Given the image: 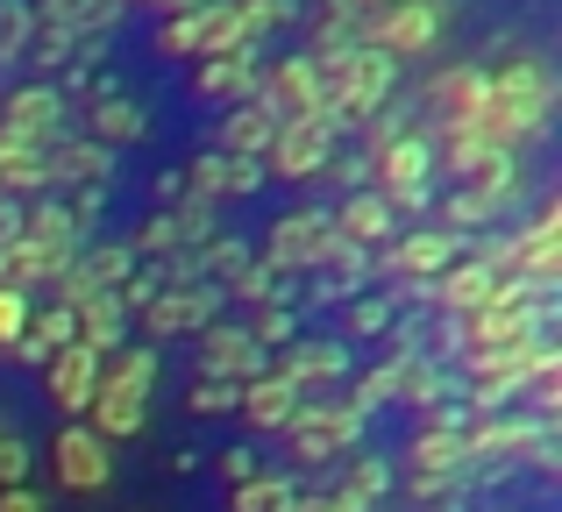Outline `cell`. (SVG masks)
Instances as JSON below:
<instances>
[{"label": "cell", "instance_id": "18", "mask_svg": "<svg viewBox=\"0 0 562 512\" xmlns=\"http://www.w3.org/2000/svg\"><path fill=\"white\" fill-rule=\"evenodd\" d=\"M335 228H342L357 250H378V242H392V200L384 193H371V185H357V193L342 200V214H335Z\"/></svg>", "mask_w": 562, "mask_h": 512}, {"label": "cell", "instance_id": "27", "mask_svg": "<svg viewBox=\"0 0 562 512\" xmlns=\"http://www.w3.org/2000/svg\"><path fill=\"white\" fill-rule=\"evenodd\" d=\"M143 136V114L128 100H100L93 107V143H136Z\"/></svg>", "mask_w": 562, "mask_h": 512}, {"label": "cell", "instance_id": "26", "mask_svg": "<svg viewBox=\"0 0 562 512\" xmlns=\"http://www.w3.org/2000/svg\"><path fill=\"white\" fill-rule=\"evenodd\" d=\"M506 214V200H492V193H477V185H463V193L449 200V214H441V228H484V221H498Z\"/></svg>", "mask_w": 562, "mask_h": 512}, {"label": "cell", "instance_id": "36", "mask_svg": "<svg viewBox=\"0 0 562 512\" xmlns=\"http://www.w3.org/2000/svg\"><path fill=\"white\" fill-rule=\"evenodd\" d=\"M441 463H456V434H427L420 442V470H441Z\"/></svg>", "mask_w": 562, "mask_h": 512}, {"label": "cell", "instance_id": "35", "mask_svg": "<svg viewBox=\"0 0 562 512\" xmlns=\"http://www.w3.org/2000/svg\"><path fill=\"white\" fill-rule=\"evenodd\" d=\"M221 171H228V157H200V164H192V193L214 200L221 193Z\"/></svg>", "mask_w": 562, "mask_h": 512}, {"label": "cell", "instance_id": "9", "mask_svg": "<svg viewBox=\"0 0 562 512\" xmlns=\"http://www.w3.org/2000/svg\"><path fill=\"white\" fill-rule=\"evenodd\" d=\"M484 93H492V71H477V65H456V71H441V79L427 86V100H435V122H441V136H463V128H477V114H484Z\"/></svg>", "mask_w": 562, "mask_h": 512}, {"label": "cell", "instance_id": "17", "mask_svg": "<svg viewBox=\"0 0 562 512\" xmlns=\"http://www.w3.org/2000/svg\"><path fill=\"white\" fill-rule=\"evenodd\" d=\"M257 50H221V57H200V71H192V86H200V100H243L257 93Z\"/></svg>", "mask_w": 562, "mask_h": 512}, {"label": "cell", "instance_id": "41", "mask_svg": "<svg viewBox=\"0 0 562 512\" xmlns=\"http://www.w3.org/2000/svg\"><path fill=\"white\" fill-rule=\"evenodd\" d=\"M228 477L243 485V477H257V463H249V448H228Z\"/></svg>", "mask_w": 562, "mask_h": 512}, {"label": "cell", "instance_id": "21", "mask_svg": "<svg viewBox=\"0 0 562 512\" xmlns=\"http://www.w3.org/2000/svg\"><path fill=\"white\" fill-rule=\"evenodd\" d=\"M22 236L29 242H43V250H50V257H79V214H71V207H57V200H36V207H29L22 214Z\"/></svg>", "mask_w": 562, "mask_h": 512}, {"label": "cell", "instance_id": "38", "mask_svg": "<svg viewBox=\"0 0 562 512\" xmlns=\"http://www.w3.org/2000/svg\"><path fill=\"white\" fill-rule=\"evenodd\" d=\"M22 470H29V448L22 442H0V485H22Z\"/></svg>", "mask_w": 562, "mask_h": 512}, {"label": "cell", "instance_id": "20", "mask_svg": "<svg viewBox=\"0 0 562 512\" xmlns=\"http://www.w3.org/2000/svg\"><path fill=\"white\" fill-rule=\"evenodd\" d=\"M71 320H79V342H86V349H100V356H108V349H122L128 306L114 299V292H93V299H79V306H71Z\"/></svg>", "mask_w": 562, "mask_h": 512}, {"label": "cell", "instance_id": "8", "mask_svg": "<svg viewBox=\"0 0 562 512\" xmlns=\"http://www.w3.org/2000/svg\"><path fill=\"white\" fill-rule=\"evenodd\" d=\"M357 406H328V399H314V406H300V413L285 420L292 428V448H300V463H328L342 442H357Z\"/></svg>", "mask_w": 562, "mask_h": 512}, {"label": "cell", "instance_id": "28", "mask_svg": "<svg viewBox=\"0 0 562 512\" xmlns=\"http://www.w3.org/2000/svg\"><path fill=\"white\" fill-rule=\"evenodd\" d=\"M235 512H292V491L278 477H243L235 485Z\"/></svg>", "mask_w": 562, "mask_h": 512}, {"label": "cell", "instance_id": "13", "mask_svg": "<svg viewBox=\"0 0 562 512\" xmlns=\"http://www.w3.org/2000/svg\"><path fill=\"white\" fill-rule=\"evenodd\" d=\"M371 171H378V193H406V185H427V171H435V143L427 136H384L378 143V157H371Z\"/></svg>", "mask_w": 562, "mask_h": 512}, {"label": "cell", "instance_id": "39", "mask_svg": "<svg viewBox=\"0 0 562 512\" xmlns=\"http://www.w3.org/2000/svg\"><path fill=\"white\" fill-rule=\"evenodd\" d=\"M0 512H43V499L29 485H0Z\"/></svg>", "mask_w": 562, "mask_h": 512}, {"label": "cell", "instance_id": "34", "mask_svg": "<svg viewBox=\"0 0 562 512\" xmlns=\"http://www.w3.org/2000/svg\"><path fill=\"white\" fill-rule=\"evenodd\" d=\"M249 334H257L263 349H271V342H292V314H278V306H263V314H257V328H249Z\"/></svg>", "mask_w": 562, "mask_h": 512}, {"label": "cell", "instance_id": "10", "mask_svg": "<svg viewBox=\"0 0 562 512\" xmlns=\"http://www.w3.org/2000/svg\"><path fill=\"white\" fill-rule=\"evenodd\" d=\"M50 463H57V477H65V491H100L114 477L108 434H93V428H65L50 442Z\"/></svg>", "mask_w": 562, "mask_h": 512}, {"label": "cell", "instance_id": "33", "mask_svg": "<svg viewBox=\"0 0 562 512\" xmlns=\"http://www.w3.org/2000/svg\"><path fill=\"white\" fill-rule=\"evenodd\" d=\"M235 391L243 385H228V377H200L192 385V413H221V406H235Z\"/></svg>", "mask_w": 562, "mask_h": 512}, {"label": "cell", "instance_id": "12", "mask_svg": "<svg viewBox=\"0 0 562 512\" xmlns=\"http://www.w3.org/2000/svg\"><path fill=\"white\" fill-rule=\"evenodd\" d=\"M214 314V285H165L150 306H143V334L165 342V334H186V328H206Z\"/></svg>", "mask_w": 562, "mask_h": 512}, {"label": "cell", "instance_id": "2", "mask_svg": "<svg viewBox=\"0 0 562 512\" xmlns=\"http://www.w3.org/2000/svg\"><path fill=\"white\" fill-rule=\"evenodd\" d=\"M150 377H157V356L150 349H108V363H100V391H93V434H108V442H128V434H143V399H150Z\"/></svg>", "mask_w": 562, "mask_h": 512}, {"label": "cell", "instance_id": "37", "mask_svg": "<svg viewBox=\"0 0 562 512\" xmlns=\"http://www.w3.org/2000/svg\"><path fill=\"white\" fill-rule=\"evenodd\" d=\"M384 8H392V0H335V22H371V14H384Z\"/></svg>", "mask_w": 562, "mask_h": 512}, {"label": "cell", "instance_id": "11", "mask_svg": "<svg viewBox=\"0 0 562 512\" xmlns=\"http://www.w3.org/2000/svg\"><path fill=\"white\" fill-rule=\"evenodd\" d=\"M100 349H86V342H65V349H50V363H43V377H50V399L65 406V413H86L93 406V391H100Z\"/></svg>", "mask_w": 562, "mask_h": 512}, {"label": "cell", "instance_id": "3", "mask_svg": "<svg viewBox=\"0 0 562 512\" xmlns=\"http://www.w3.org/2000/svg\"><path fill=\"white\" fill-rule=\"evenodd\" d=\"M392 65L398 57H384V50H342L335 65H321L328 71V114L335 122H363V114H378L384 107V93H392Z\"/></svg>", "mask_w": 562, "mask_h": 512}, {"label": "cell", "instance_id": "4", "mask_svg": "<svg viewBox=\"0 0 562 512\" xmlns=\"http://www.w3.org/2000/svg\"><path fill=\"white\" fill-rule=\"evenodd\" d=\"M335 164V122L328 114H285L271 128V150H263V171L278 179H314V171Z\"/></svg>", "mask_w": 562, "mask_h": 512}, {"label": "cell", "instance_id": "25", "mask_svg": "<svg viewBox=\"0 0 562 512\" xmlns=\"http://www.w3.org/2000/svg\"><path fill=\"white\" fill-rule=\"evenodd\" d=\"M43 150L36 143H0V193H43Z\"/></svg>", "mask_w": 562, "mask_h": 512}, {"label": "cell", "instance_id": "5", "mask_svg": "<svg viewBox=\"0 0 562 512\" xmlns=\"http://www.w3.org/2000/svg\"><path fill=\"white\" fill-rule=\"evenodd\" d=\"M257 107L278 114V122L285 114H328V71H321V57H285L278 71H257Z\"/></svg>", "mask_w": 562, "mask_h": 512}, {"label": "cell", "instance_id": "19", "mask_svg": "<svg viewBox=\"0 0 562 512\" xmlns=\"http://www.w3.org/2000/svg\"><path fill=\"white\" fill-rule=\"evenodd\" d=\"M0 143H57V93L36 86V93H14L8 100V122H0Z\"/></svg>", "mask_w": 562, "mask_h": 512}, {"label": "cell", "instance_id": "32", "mask_svg": "<svg viewBox=\"0 0 562 512\" xmlns=\"http://www.w3.org/2000/svg\"><path fill=\"white\" fill-rule=\"evenodd\" d=\"M263 185V157H228V171H221V193H257Z\"/></svg>", "mask_w": 562, "mask_h": 512}, {"label": "cell", "instance_id": "15", "mask_svg": "<svg viewBox=\"0 0 562 512\" xmlns=\"http://www.w3.org/2000/svg\"><path fill=\"white\" fill-rule=\"evenodd\" d=\"M492 285H498V271H492V263H477V257H456L441 277H427V299H435L441 314H456V320H463V314H477V306L492 299Z\"/></svg>", "mask_w": 562, "mask_h": 512}, {"label": "cell", "instance_id": "29", "mask_svg": "<svg viewBox=\"0 0 562 512\" xmlns=\"http://www.w3.org/2000/svg\"><path fill=\"white\" fill-rule=\"evenodd\" d=\"M29 334L43 349H65V342H79V320H71V306H43V314H29Z\"/></svg>", "mask_w": 562, "mask_h": 512}, {"label": "cell", "instance_id": "14", "mask_svg": "<svg viewBox=\"0 0 562 512\" xmlns=\"http://www.w3.org/2000/svg\"><path fill=\"white\" fill-rule=\"evenodd\" d=\"M200 363L206 377H228V385H249L263 371V342L249 328H206L200 334Z\"/></svg>", "mask_w": 562, "mask_h": 512}, {"label": "cell", "instance_id": "16", "mask_svg": "<svg viewBox=\"0 0 562 512\" xmlns=\"http://www.w3.org/2000/svg\"><path fill=\"white\" fill-rule=\"evenodd\" d=\"M235 406H243L249 428H285V420L300 413V385H292V377H278V371H257L243 391H235Z\"/></svg>", "mask_w": 562, "mask_h": 512}, {"label": "cell", "instance_id": "30", "mask_svg": "<svg viewBox=\"0 0 562 512\" xmlns=\"http://www.w3.org/2000/svg\"><path fill=\"white\" fill-rule=\"evenodd\" d=\"M179 242H186V221H171V214H157V221L143 228V236L128 242V250H136V257H157V250H179Z\"/></svg>", "mask_w": 562, "mask_h": 512}, {"label": "cell", "instance_id": "1", "mask_svg": "<svg viewBox=\"0 0 562 512\" xmlns=\"http://www.w3.org/2000/svg\"><path fill=\"white\" fill-rule=\"evenodd\" d=\"M549 107H555V79L541 65H506L492 79V93H484V114H477V128L470 136H484V143H520V136H535L541 122H549Z\"/></svg>", "mask_w": 562, "mask_h": 512}, {"label": "cell", "instance_id": "24", "mask_svg": "<svg viewBox=\"0 0 562 512\" xmlns=\"http://www.w3.org/2000/svg\"><path fill=\"white\" fill-rule=\"evenodd\" d=\"M342 342H292L285 349V363H278V377H292V385H328V377H342Z\"/></svg>", "mask_w": 562, "mask_h": 512}, {"label": "cell", "instance_id": "7", "mask_svg": "<svg viewBox=\"0 0 562 512\" xmlns=\"http://www.w3.org/2000/svg\"><path fill=\"white\" fill-rule=\"evenodd\" d=\"M463 257V228H413V236H392L378 257L384 277H441Z\"/></svg>", "mask_w": 562, "mask_h": 512}, {"label": "cell", "instance_id": "31", "mask_svg": "<svg viewBox=\"0 0 562 512\" xmlns=\"http://www.w3.org/2000/svg\"><path fill=\"white\" fill-rule=\"evenodd\" d=\"M22 328H29V292L22 285H0V342H14Z\"/></svg>", "mask_w": 562, "mask_h": 512}, {"label": "cell", "instance_id": "6", "mask_svg": "<svg viewBox=\"0 0 562 512\" xmlns=\"http://www.w3.org/2000/svg\"><path fill=\"white\" fill-rule=\"evenodd\" d=\"M363 36H371V50L384 57H427L441 36V0H392L384 14L363 22Z\"/></svg>", "mask_w": 562, "mask_h": 512}, {"label": "cell", "instance_id": "23", "mask_svg": "<svg viewBox=\"0 0 562 512\" xmlns=\"http://www.w3.org/2000/svg\"><path fill=\"white\" fill-rule=\"evenodd\" d=\"M271 128H278V114H263L257 100H243V107L221 122V157H263L271 150Z\"/></svg>", "mask_w": 562, "mask_h": 512}, {"label": "cell", "instance_id": "42", "mask_svg": "<svg viewBox=\"0 0 562 512\" xmlns=\"http://www.w3.org/2000/svg\"><path fill=\"white\" fill-rule=\"evenodd\" d=\"M165 8H171V14H179V8H200V0H165Z\"/></svg>", "mask_w": 562, "mask_h": 512}, {"label": "cell", "instance_id": "22", "mask_svg": "<svg viewBox=\"0 0 562 512\" xmlns=\"http://www.w3.org/2000/svg\"><path fill=\"white\" fill-rule=\"evenodd\" d=\"M108 171V143H43V179L50 185H86Z\"/></svg>", "mask_w": 562, "mask_h": 512}, {"label": "cell", "instance_id": "40", "mask_svg": "<svg viewBox=\"0 0 562 512\" xmlns=\"http://www.w3.org/2000/svg\"><path fill=\"white\" fill-rule=\"evenodd\" d=\"M384 320H392V306H378V299H371V306H357V328H363V334H378Z\"/></svg>", "mask_w": 562, "mask_h": 512}]
</instances>
